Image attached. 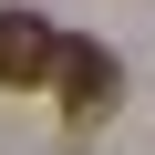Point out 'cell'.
<instances>
[{
  "label": "cell",
  "mask_w": 155,
  "mask_h": 155,
  "mask_svg": "<svg viewBox=\"0 0 155 155\" xmlns=\"http://www.w3.org/2000/svg\"><path fill=\"white\" fill-rule=\"evenodd\" d=\"M52 93H62L72 124H104V114L124 104V62H114L104 41H62V52H52Z\"/></svg>",
  "instance_id": "1"
},
{
  "label": "cell",
  "mask_w": 155,
  "mask_h": 155,
  "mask_svg": "<svg viewBox=\"0 0 155 155\" xmlns=\"http://www.w3.org/2000/svg\"><path fill=\"white\" fill-rule=\"evenodd\" d=\"M52 52H62V31L41 21V11H0V83H52Z\"/></svg>",
  "instance_id": "2"
}]
</instances>
